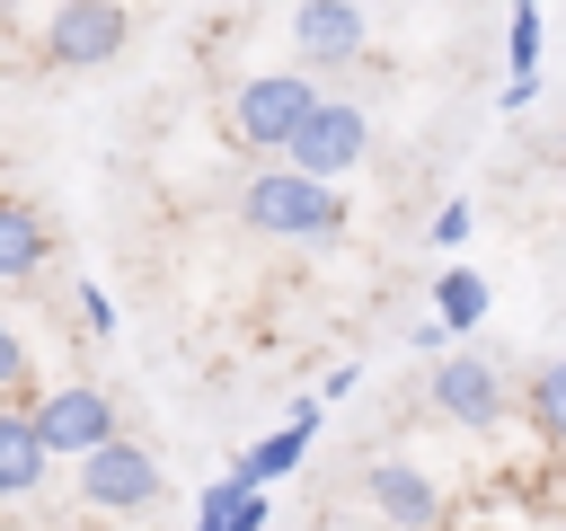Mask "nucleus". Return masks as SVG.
Wrapping results in <instances>:
<instances>
[{"mask_svg":"<svg viewBox=\"0 0 566 531\" xmlns=\"http://www.w3.org/2000/svg\"><path fill=\"white\" fill-rule=\"evenodd\" d=\"M363 496L389 531H442V487L416 469V460H371L363 469Z\"/></svg>","mask_w":566,"mask_h":531,"instance_id":"obj_8","label":"nucleus"},{"mask_svg":"<svg viewBox=\"0 0 566 531\" xmlns=\"http://www.w3.org/2000/svg\"><path fill=\"white\" fill-rule=\"evenodd\" d=\"M433 319H442L451 336H469V327L486 319V274H469V266H442V274H433Z\"/></svg>","mask_w":566,"mask_h":531,"instance_id":"obj_14","label":"nucleus"},{"mask_svg":"<svg viewBox=\"0 0 566 531\" xmlns=\"http://www.w3.org/2000/svg\"><path fill=\"white\" fill-rule=\"evenodd\" d=\"M310 106H318V80L310 71H256V80L230 88V133L248 150H292V133L310 124Z\"/></svg>","mask_w":566,"mask_h":531,"instance_id":"obj_2","label":"nucleus"},{"mask_svg":"<svg viewBox=\"0 0 566 531\" xmlns=\"http://www.w3.org/2000/svg\"><path fill=\"white\" fill-rule=\"evenodd\" d=\"M407 345H416V354H442V345H451V327H442V319H416V327H407Z\"/></svg>","mask_w":566,"mask_h":531,"instance_id":"obj_20","label":"nucleus"},{"mask_svg":"<svg viewBox=\"0 0 566 531\" xmlns=\"http://www.w3.org/2000/svg\"><path fill=\"white\" fill-rule=\"evenodd\" d=\"M424 230H433V248H460V239H469V230H478V204H469V195H442V204H433V221H424Z\"/></svg>","mask_w":566,"mask_h":531,"instance_id":"obj_17","label":"nucleus"},{"mask_svg":"<svg viewBox=\"0 0 566 531\" xmlns=\"http://www.w3.org/2000/svg\"><path fill=\"white\" fill-rule=\"evenodd\" d=\"M424 398H433L460 434H495V425H504V381H495V363H486V354H469V345L433 363Z\"/></svg>","mask_w":566,"mask_h":531,"instance_id":"obj_6","label":"nucleus"},{"mask_svg":"<svg viewBox=\"0 0 566 531\" xmlns=\"http://www.w3.org/2000/svg\"><path fill=\"white\" fill-rule=\"evenodd\" d=\"M80 319H88V336H115V301L97 283H80Z\"/></svg>","mask_w":566,"mask_h":531,"instance_id":"obj_19","label":"nucleus"},{"mask_svg":"<svg viewBox=\"0 0 566 531\" xmlns=\"http://www.w3.org/2000/svg\"><path fill=\"white\" fill-rule=\"evenodd\" d=\"M522 407H531V434H539V442H557V451H566V354H557V363H539V372H531V398H522Z\"/></svg>","mask_w":566,"mask_h":531,"instance_id":"obj_15","label":"nucleus"},{"mask_svg":"<svg viewBox=\"0 0 566 531\" xmlns=\"http://www.w3.org/2000/svg\"><path fill=\"white\" fill-rule=\"evenodd\" d=\"M539 53H548V18H539V0H522L513 27H504V62H513V80H539Z\"/></svg>","mask_w":566,"mask_h":531,"instance_id":"obj_16","label":"nucleus"},{"mask_svg":"<svg viewBox=\"0 0 566 531\" xmlns=\"http://www.w3.org/2000/svg\"><path fill=\"white\" fill-rule=\"evenodd\" d=\"M239 221L248 230H265V239H336L345 230V195H336V177H310V168H256L248 186H239Z\"/></svg>","mask_w":566,"mask_h":531,"instance_id":"obj_1","label":"nucleus"},{"mask_svg":"<svg viewBox=\"0 0 566 531\" xmlns=\"http://www.w3.org/2000/svg\"><path fill=\"white\" fill-rule=\"evenodd\" d=\"M363 150H371V115H363L354 97H318L283 159L310 168V177H345V168H363Z\"/></svg>","mask_w":566,"mask_h":531,"instance_id":"obj_5","label":"nucleus"},{"mask_svg":"<svg viewBox=\"0 0 566 531\" xmlns=\"http://www.w3.org/2000/svg\"><path fill=\"white\" fill-rule=\"evenodd\" d=\"M265 513H274L265 487H248V478L221 469V478L203 487V504H195V531H265Z\"/></svg>","mask_w":566,"mask_h":531,"instance_id":"obj_13","label":"nucleus"},{"mask_svg":"<svg viewBox=\"0 0 566 531\" xmlns=\"http://www.w3.org/2000/svg\"><path fill=\"white\" fill-rule=\"evenodd\" d=\"M292 44H301V62H318V71H345V62H363V9L354 0H301L292 9Z\"/></svg>","mask_w":566,"mask_h":531,"instance_id":"obj_9","label":"nucleus"},{"mask_svg":"<svg viewBox=\"0 0 566 531\" xmlns=\"http://www.w3.org/2000/svg\"><path fill=\"white\" fill-rule=\"evenodd\" d=\"M53 469V442L35 425V407H0V496H35Z\"/></svg>","mask_w":566,"mask_h":531,"instance_id":"obj_11","label":"nucleus"},{"mask_svg":"<svg viewBox=\"0 0 566 531\" xmlns=\"http://www.w3.org/2000/svg\"><path fill=\"white\" fill-rule=\"evenodd\" d=\"M80 496L106 504V513H150L159 504V460L133 434H106L97 451H80Z\"/></svg>","mask_w":566,"mask_h":531,"instance_id":"obj_4","label":"nucleus"},{"mask_svg":"<svg viewBox=\"0 0 566 531\" xmlns=\"http://www.w3.org/2000/svg\"><path fill=\"white\" fill-rule=\"evenodd\" d=\"M44 257H53L44 212H35V204H18V195H0V283H27Z\"/></svg>","mask_w":566,"mask_h":531,"instance_id":"obj_12","label":"nucleus"},{"mask_svg":"<svg viewBox=\"0 0 566 531\" xmlns=\"http://www.w3.org/2000/svg\"><path fill=\"white\" fill-rule=\"evenodd\" d=\"M27 372H35V363H27V336L0 319V398H18V389H27Z\"/></svg>","mask_w":566,"mask_h":531,"instance_id":"obj_18","label":"nucleus"},{"mask_svg":"<svg viewBox=\"0 0 566 531\" xmlns=\"http://www.w3.org/2000/svg\"><path fill=\"white\" fill-rule=\"evenodd\" d=\"M513 9H522V0H513Z\"/></svg>","mask_w":566,"mask_h":531,"instance_id":"obj_21","label":"nucleus"},{"mask_svg":"<svg viewBox=\"0 0 566 531\" xmlns=\"http://www.w3.org/2000/svg\"><path fill=\"white\" fill-rule=\"evenodd\" d=\"M35 425H44L53 460H80V451H97V442L115 434V398H106V389H88V381H62V389H44V398H35Z\"/></svg>","mask_w":566,"mask_h":531,"instance_id":"obj_7","label":"nucleus"},{"mask_svg":"<svg viewBox=\"0 0 566 531\" xmlns=\"http://www.w3.org/2000/svg\"><path fill=\"white\" fill-rule=\"evenodd\" d=\"M124 35H133V9H124V0H53L35 53H44L53 71H106V62L124 53Z\"/></svg>","mask_w":566,"mask_h":531,"instance_id":"obj_3","label":"nucleus"},{"mask_svg":"<svg viewBox=\"0 0 566 531\" xmlns=\"http://www.w3.org/2000/svg\"><path fill=\"white\" fill-rule=\"evenodd\" d=\"M318 407H327V398H301V407H292V416L265 434V442H248V451L230 460V478H248V487L292 478V469H301V451H310V434H318Z\"/></svg>","mask_w":566,"mask_h":531,"instance_id":"obj_10","label":"nucleus"}]
</instances>
